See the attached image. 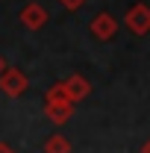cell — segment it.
Returning a JSON list of instances; mask_svg holds the SVG:
<instances>
[{"mask_svg":"<svg viewBox=\"0 0 150 153\" xmlns=\"http://www.w3.org/2000/svg\"><path fill=\"white\" fill-rule=\"evenodd\" d=\"M124 24H127V30H130V33H135V36H144V33H150V6H144V3H135L130 12H127Z\"/></svg>","mask_w":150,"mask_h":153,"instance_id":"cell-2","label":"cell"},{"mask_svg":"<svg viewBox=\"0 0 150 153\" xmlns=\"http://www.w3.org/2000/svg\"><path fill=\"white\" fill-rule=\"evenodd\" d=\"M27 88H30L27 74H21L18 68H6V74L0 76V91H3L6 97H21Z\"/></svg>","mask_w":150,"mask_h":153,"instance_id":"cell-1","label":"cell"},{"mask_svg":"<svg viewBox=\"0 0 150 153\" xmlns=\"http://www.w3.org/2000/svg\"><path fill=\"white\" fill-rule=\"evenodd\" d=\"M44 97H47V103H71V94H68L65 82H56V85H50Z\"/></svg>","mask_w":150,"mask_h":153,"instance_id":"cell-8","label":"cell"},{"mask_svg":"<svg viewBox=\"0 0 150 153\" xmlns=\"http://www.w3.org/2000/svg\"><path fill=\"white\" fill-rule=\"evenodd\" d=\"M21 21H24L27 30H41V27L47 24V9H44L41 3H27V6L21 9Z\"/></svg>","mask_w":150,"mask_h":153,"instance_id":"cell-4","label":"cell"},{"mask_svg":"<svg viewBox=\"0 0 150 153\" xmlns=\"http://www.w3.org/2000/svg\"><path fill=\"white\" fill-rule=\"evenodd\" d=\"M59 3H62L65 9H79V6H82L85 0H59Z\"/></svg>","mask_w":150,"mask_h":153,"instance_id":"cell-9","label":"cell"},{"mask_svg":"<svg viewBox=\"0 0 150 153\" xmlns=\"http://www.w3.org/2000/svg\"><path fill=\"white\" fill-rule=\"evenodd\" d=\"M65 88H68V94H71V103H76V100H85V97H88L91 82H88L82 74H71L68 79H65Z\"/></svg>","mask_w":150,"mask_h":153,"instance_id":"cell-5","label":"cell"},{"mask_svg":"<svg viewBox=\"0 0 150 153\" xmlns=\"http://www.w3.org/2000/svg\"><path fill=\"white\" fill-rule=\"evenodd\" d=\"M6 68H9V65H6V62H3V56H0V76L6 74Z\"/></svg>","mask_w":150,"mask_h":153,"instance_id":"cell-11","label":"cell"},{"mask_svg":"<svg viewBox=\"0 0 150 153\" xmlns=\"http://www.w3.org/2000/svg\"><path fill=\"white\" fill-rule=\"evenodd\" d=\"M141 153H150V138L144 141V147H141Z\"/></svg>","mask_w":150,"mask_h":153,"instance_id":"cell-12","label":"cell"},{"mask_svg":"<svg viewBox=\"0 0 150 153\" xmlns=\"http://www.w3.org/2000/svg\"><path fill=\"white\" fill-rule=\"evenodd\" d=\"M0 153H15V150H12L9 144H3V141H0Z\"/></svg>","mask_w":150,"mask_h":153,"instance_id":"cell-10","label":"cell"},{"mask_svg":"<svg viewBox=\"0 0 150 153\" xmlns=\"http://www.w3.org/2000/svg\"><path fill=\"white\" fill-rule=\"evenodd\" d=\"M44 153H71V141L65 138V135H50L47 141H44Z\"/></svg>","mask_w":150,"mask_h":153,"instance_id":"cell-7","label":"cell"},{"mask_svg":"<svg viewBox=\"0 0 150 153\" xmlns=\"http://www.w3.org/2000/svg\"><path fill=\"white\" fill-rule=\"evenodd\" d=\"M47 115L53 124H65L74 115V103H47Z\"/></svg>","mask_w":150,"mask_h":153,"instance_id":"cell-6","label":"cell"},{"mask_svg":"<svg viewBox=\"0 0 150 153\" xmlns=\"http://www.w3.org/2000/svg\"><path fill=\"white\" fill-rule=\"evenodd\" d=\"M118 33V21L109 15V12H100L91 18V36L100 38V41H109V38Z\"/></svg>","mask_w":150,"mask_h":153,"instance_id":"cell-3","label":"cell"}]
</instances>
